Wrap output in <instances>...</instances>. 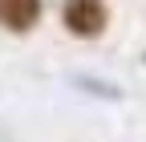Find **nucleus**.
I'll return each instance as SVG.
<instances>
[{
	"label": "nucleus",
	"instance_id": "f257e3e1",
	"mask_svg": "<svg viewBox=\"0 0 146 142\" xmlns=\"http://www.w3.org/2000/svg\"><path fill=\"white\" fill-rule=\"evenodd\" d=\"M61 21L77 41H98L110 25V8H106V0H65Z\"/></svg>",
	"mask_w": 146,
	"mask_h": 142
},
{
	"label": "nucleus",
	"instance_id": "f03ea898",
	"mask_svg": "<svg viewBox=\"0 0 146 142\" xmlns=\"http://www.w3.org/2000/svg\"><path fill=\"white\" fill-rule=\"evenodd\" d=\"M45 12V0H0V29L8 33H33Z\"/></svg>",
	"mask_w": 146,
	"mask_h": 142
}]
</instances>
